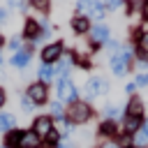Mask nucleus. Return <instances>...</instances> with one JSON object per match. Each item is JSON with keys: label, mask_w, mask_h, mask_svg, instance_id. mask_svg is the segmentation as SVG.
<instances>
[{"label": "nucleus", "mask_w": 148, "mask_h": 148, "mask_svg": "<svg viewBox=\"0 0 148 148\" xmlns=\"http://www.w3.org/2000/svg\"><path fill=\"white\" fill-rule=\"evenodd\" d=\"M21 136H23V130H9L7 136H5V148H18Z\"/></svg>", "instance_id": "nucleus-13"}, {"label": "nucleus", "mask_w": 148, "mask_h": 148, "mask_svg": "<svg viewBox=\"0 0 148 148\" xmlns=\"http://www.w3.org/2000/svg\"><path fill=\"white\" fill-rule=\"evenodd\" d=\"M23 37H28V39H32V42H39V39H42V30H39V21H37V18H28V21H25Z\"/></svg>", "instance_id": "nucleus-8"}, {"label": "nucleus", "mask_w": 148, "mask_h": 148, "mask_svg": "<svg viewBox=\"0 0 148 148\" xmlns=\"http://www.w3.org/2000/svg\"><path fill=\"white\" fill-rule=\"evenodd\" d=\"M90 37H92V44H106L109 42V28L106 25H95L90 30Z\"/></svg>", "instance_id": "nucleus-11"}, {"label": "nucleus", "mask_w": 148, "mask_h": 148, "mask_svg": "<svg viewBox=\"0 0 148 148\" xmlns=\"http://www.w3.org/2000/svg\"><path fill=\"white\" fill-rule=\"evenodd\" d=\"M136 143H139V146H146V143H148V120H143L141 130L136 132Z\"/></svg>", "instance_id": "nucleus-21"}, {"label": "nucleus", "mask_w": 148, "mask_h": 148, "mask_svg": "<svg viewBox=\"0 0 148 148\" xmlns=\"http://www.w3.org/2000/svg\"><path fill=\"white\" fill-rule=\"evenodd\" d=\"M134 88H136V83H127V86H125V92H132Z\"/></svg>", "instance_id": "nucleus-32"}, {"label": "nucleus", "mask_w": 148, "mask_h": 148, "mask_svg": "<svg viewBox=\"0 0 148 148\" xmlns=\"http://www.w3.org/2000/svg\"><path fill=\"white\" fill-rule=\"evenodd\" d=\"M2 44H5V37H2V35H0V46H2Z\"/></svg>", "instance_id": "nucleus-36"}, {"label": "nucleus", "mask_w": 148, "mask_h": 148, "mask_svg": "<svg viewBox=\"0 0 148 148\" xmlns=\"http://www.w3.org/2000/svg\"><path fill=\"white\" fill-rule=\"evenodd\" d=\"M120 116V109L118 106H106V120H116Z\"/></svg>", "instance_id": "nucleus-25"}, {"label": "nucleus", "mask_w": 148, "mask_h": 148, "mask_svg": "<svg viewBox=\"0 0 148 148\" xmlns=\"http://www.w3.org/2000/svg\"><path fill=\"white\" fill-rule=\"evenodd\" d=\"M58 99L60 102H69V104L79 102V90L69 79H60L58 81Z\"/></svg>", "instance_id": "nucleus-3"}, {"label": "nucleus", "mask_w": 148, "mask_h": 148, "mask_svg": "<svg viewBox=\"0 0 148 148\" xmlns=\"http://www.w3.org/2000/svg\"><path fill=\"white\" fill-rule=\"evenodd\" d=\"M14 125H16V118L14 116L0 113V132H9V130H14Z\"/></svg>", "instance_id": "nucleus-17"}, {"label": "nucleus", "mask_w": 148, "mask_h": 148, "mask_svg": "<svg viewBox=\"0 0 148 148\" xmlns=\"http://www.w3.org/2000/svg\"><path fill=\"white\" fill-rule=\"evenodd\" d=\"M72 30H74V32H79V35H86V32H90V18H88L86 14H79V16H74V18H72Z\"/></svg>", "instance_id": "nucleus-10"}, {"label": "nucleus", "mask_w": 148, "mask_h": 148, "mask_svg": "<svg viewBox=\"0 0 148 148\" xmlns=\"http://www.w3.org/2000/svg\"><path fill=\"white\" fill-rule=\"evenodd\" d=\"M18 148H39V136H37L32 130L23 132V136H21V146H18Z\"/></svg>", "instance_id": "nucleus-14"}, {"label": "nucleus", "mask_w": 148, "mask_h": 148, "mask_svg": "<svg viewBox=\"0 0 148 148\" xmlns=\"http://www.w3.org/2000/svg\"><path fill=\"white\" fill-rule=\"evenodd\" d=\"M139 53L141 58H148V32L139 35Z\"/></svg>", "instance_id": "nucleus-22"}, {"label": "nucleus", "mask_w": 148, "mask_h": 148, "mask_svg": "<svg viewBox=\"0 0 148 148\" xmlns=\"http://www.w3.org/2000/svg\"><path fill=\"white\" fill-rule=\"evenodd\" d=\"M62 53H65L62 51V42H53V44L42 49V60H44V65H53V62H58L62 58Z\"/></svg>", "instance_id": "nucleus-5"}, {"label": "nucleus", "mask_w": 148, "mask_h": 148, "mask_svg": "<svg viewBox=\"0 0 148 148\" xmlns=\"http://www.w3.org/2000/svg\"><path fill=\"white\" fill-rule=\"evenodd\" d=\"M58 148H74V146H58Z\"/></svg>", "instance_id": "nucleus-37"}, {"label": "nucleus", "mask_w": 148, "mask_h": 148, "mask_svg": "<svg viewBox=\"0 0 148 148\" xmlns=\"http://www.w3.org/2000/svg\"><path fill=\"white\" fill-rule=\"evenodd\" d=\"M106 81L104 79H90L88 83H86V95H90V97H95V95H102V92H106Z\"/></svg>", "instance_id": "nucleus-9"}, {"label": "nucleus", "mask_w": 148, "mask_h": 148, "mask_svg": "<svg viewBox=\"0 0 148 148\" xmlns=\"http://www.w3.org/2000/svg\"><path fill=\"white\" fill-rule=\"evenodd\" d=\"M21 106H23V111H32V109H35V104H32L28 97H23V99H21Z\"/></svg>", "instance_id": "nucleus-27"}, {"label": "nucleus", "mask_w": 148, "mask_h": 148, "mask_svg": "<svg viewBox=\"0 0 148 148\" xmlns=\"http://www.w3.org/2000/svg\"><path fill=\"white\" fill-rule=\"evenodd\" d=\"M5 99H7V97H5V90H2V88H0V106H2V104H5Z\"/></svg>", "instance_id": "nucleus-34"}, {"label": "nucleus", "mask_w": 148, "mask_h": 148, "mask_svg": "<svg viewBox=\"0 0 148 148\" xmlns=\"http://www.w3.org/2000/svg\"><path fill=\"white\" fill-rule=\"evenodd\" d=\"M143 113V104L139 97H132L130 104H127V116H141Z\"/></svg>", "instance_id": "nucleus-16"}, {"label": "nucleus", "mask_w": 148, "mask_h": 148, "mask_svg": "<svg viewBox=\"0 0 148 148\" xmlns=\"http://www.w3.org/2000/svg\"><path fill=\"white\" fill-rule=\"evenodd\" d=\"M136 86H148V74H146V72L136 76Z\"/></svg>", "instance_id": "nucleus-28"}, {"label": "nucleus", "mask_w": 148, "mask_h": 148, "mask_svg": "<svg viewBox=\"0 0 148 148\" xmlns=\"http://www.w3.org/2000/svg\"><path fill=\"white\" fill-rule=\"evenodd\" d=\"M111 69H113V74H125L127 72V67H130V62H132V49H127V46H120L113 56H111Z\"/></svg>", "instance_id": "nucleus-1"}, {"label": "nucleus", "mask_w": 148, "mask_h": 148, "mask_svg": "<svg viewBox=\"0 0 148 148\" xmlns=\"http://www.w3.org/2000/svg\"><path fill=\"white\" fill-rule=\"evenodd\" d=\"M25 97H28V99H30L32 104H44V102L49 99V88H46V83H42V81L32 83V86L28 88Z\"/></svg>", "instance_id": "nucleus-4"}, {"label": "nucleus", "mask_w": 148, "mask_h": 148, "mask_svg": "<svg viewBox=\"0 0 148 148\" xmlns=\"http://www.w3.org/2000/svg\"><path fill=\"white\" fill-rule=\"evenodd\" d=\"M28 62H30V51H23V49H21V51H16V53L12 56V65H14V67H25Z\"/></svg>", "instance_id": "nucleus-15"}, {"label": "nucleus", "mask_w": 148, "mask_h": 148, "mask_svg": "<svg viewBox=\"0 0 148 148\" xmlns=\"http://www.w3.org/2000/svg\"><path fill=\"white\" fill-rule=\"evenodd\" d=\"M39 79H42V83H46V81L56 79V72H53V67H51V65H42V69H39Z\"/></svg>", "instance_id": "nucleus-20"}, {"label": "nucleus", "mask_w": 148, "mask_h": 148, "mask_svg": "<svg viewBox=\"0 0 148 148\" xmlns=\"http://www.w3.org/2000/svg\"><path fill=\"white\" fill-rule=\"evenodd\" d=\"M58 139H60V134H58L56 130H51V132L44 136V143H42V148H58Z\"/></svg>", "instance_id": "nucleus-19"}, {"label": "nucleus", "mask_w": 148, "mask_h": 148, "mask_svg": "<svg viewBox=\"0 0 148 148\" xmlns=\"http://www.w3.org/2000/svg\"><path fill=\"white\" fill-rule=\"evenodd\" d=\"M120 2H123V0H106V7H109V9H116Z\"/></svg>", "instance_id": "nucleus-31"}, {"label": "nucleus", "mask_w": 148, "mask_h": 148, "mask_svg": "<svg viewBox=\"0 0 148 148\" xmlns=\"http://www.w3.org/2000/svg\"><path fill=\"white\" fill-rule=\"evenodd\" d=\"M141 125H143V118L141 116H125V132H127V136L130 134H136L141 130Z\"/></svg>", "instance_id": "nucleus-12"}, {"label": "nucleus", "mask_w": 148, "mask_h": 148, "mask_svg": "<svg viewBox=\"0 0 148 148\" xmlns=\"http://www.w3.org/2000/svg\"><path fill=\"white\" fill-rule=\"evenodd\" d=\"M104 148H120V146H116V143H109V146H104Z\"/></svg>", "instance_id": "nucleus-35"}, {"label": "nucleus", "mask_w": 148, "mask_h": 148, "mask_svg": "<svg viewBox=\"0 0 148 148\" xmlns=\"http://www.w3.org/2000/svg\"><path fill=\"white\" fill-rule=\"evenodd\" d=\"M90 116H92V109H90L86 102H74V104H69V109H67V120L74 123V125L88 123Z\"/></svg>", "instance_id": "nucleus-2"}, {"label": "nucleus", "mask_w": 148, "mask_h": 148, "mask_svg": "<svg viewBox=\"0 0 148 148\" xmlns=\"http://www.w3.org/2000/svg\"><path fill=\"white\" fill-rule=\"evenodd\" d=\"M132 148H139V146H132Z\"/></svg>", "instance_id": "nucleus-38"}, {"label": "nucleus", "mask_w": 148, "mask_h": 148, "mask_svg": "<svg viewBox=\"0 0 148 148\" xmlns=\"http://www.w3.org/2000/svg\"><path fill=\"white\" fill-rule=\"evenodd\" d=\"M9 46H12L14 51H21V39H18V37H16V39H12V42H9Z\"/></svg>", "instance_id": "nucleus-29"}, {"label": "nucleus", "mask_w": 148, "mask_h": 148, "mask_svg": "<svg viewBox=\"0 0 148 148\" xmlns=\"http://www.w3.org/2000/svg\"><path fill=\"white\" fill-rule=\"evenodd\" d=\"M2 148H5V146H2Z\"/></svg>", "instance_id": "nucleus-40"}, {"label": "nucleus", "mask_w": 148, "mask_h": 148, "mask_svg": "<svg viewBox=\"0 0 148 148\" xmlns=\"http://www.w3.org/2000/svg\"><path fill=\"white\" fill-rule=\"evenodd\" d=\"M0 62H2V56H0Z\"/></svg>", "instance_id": "nucleus-39"}, {"label": "nucleus", "mask_w": 148, "mask_h": 148, "mask_svg": "<svg viewBox=\"0 0 148 148\" xmlns=\"http://www.w3.org/2000/svg\"><path fill=\"white\" fill-rule=\"evenodd\" d=\"M141 16H143V18H148V0H143V2H141Z\"/></svg>", "instance_id": "nucleus-30"}, {"label": "nucleus", "mask_w": 148, "mask_h": 148, "mask_svg": "<svg viewBox=\"0 0 148 148\" xmlns=\"http://www.w3.org/2000/svg\"><path fill=\"white\" fill-rule=\"evenodd\" d=\"M30 5H32L37 12L46 14V12H49V7H51V0H30Z\"/></svg>", "instance_id": "nucleus-23"}, {"label": "nucleus", "mask_w": 148, "mask_h": 148, "mask_svg": "<svg viewBox=\"0 0 148 148\" xmlns=\"http://www.w3.org/2000/svg\"><path fill=\"white\" fill-rule=\"evenodd\" d=\"M99 134L102 136H116L118 132H116V123L113 120H104L102 125H99Z\"/></svg>", "instance_id": "nucleus-18"}, {"label": "nucleus", "mask_w": 148, "mask_h": 148, "mask_svg": "<svg viewBox=\"0 0 148 148\" xmlns=\"http://www.w3.org/2000/svg\"><path fill=\"white\" fill-rule=\"evenodd\" d=\"M5 18H7V12H5V9H0V23H5Z\"/></svg>", "instance_id": "nucleus-33"}, {"label": "nucleus", "mask_w": 148, "mask_h": 148, "mask_svg": "<svg viewBox=\"0 0 148 148\" xmlns=\"http://www.w3.org/2000/svg\"><path fill=\"white\" fill-rule=\"evenodd\" d=\"M9 5H12V7H18V9H25L30 2H28V0H9Z\"/></svg>", "instance_id": "nucleus-26"}, {"label": "nucleus", "mask_w": 148, "mask_h": 148, "mask_svg": "<svg viewBox=\"0 0 148 148\" xmlns=\"http://www.w3.org/2000/svg\"><path fill=\"white\" fill-rule=\"evenodd\" d=\"M76 9L79 12H88V18H102L104 16V7L99 5V0H79Z\"/></svg>", "instance_id": "nucleus-6"}, {"label": "nucleus", "mask_w": 148, "mask_h": 148, "mask_svg": "<svg viewBox=\"0 0 148 148\" xmlns=\"http://www.w3.org/2000/svg\"><path fill=\"white\" fill-rule=\"evenodd\" d=\"M51 113L56 116V120H62V118H65V111H62L60 102H53V104H51Z\"/></svg>", "instance_id": "nucleus-24"}, {"label": "nucleus", "mask_w": 148, "mask_h": 148, "mask_svg": "<svg viewBox=\"0 0 148 148\" xmlns=\"http://www.w3.org/2000/svg\"><path fill=\"white\" fill-rule=\"evenodd\" d=\"M51 130H53V118H51V116H37V118L32 120V132H35L39 139L46 136Z\"/></svg>", "instance_id": "nucleus-7"}]
</instances>
